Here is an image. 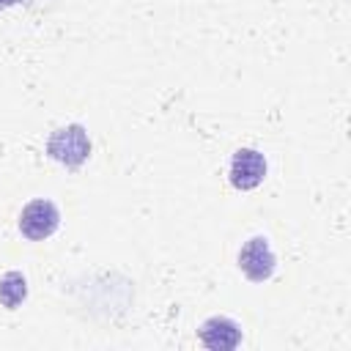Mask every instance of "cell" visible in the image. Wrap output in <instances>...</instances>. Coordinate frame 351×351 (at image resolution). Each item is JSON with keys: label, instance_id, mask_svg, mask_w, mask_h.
<instances>
[{"label": "cell", "instance_id": "obj_1", "mask_svg": "<svg viewBox=\"0 0 351 351\" xmlns=\"http://www.w3.org/2000/svg\"><path fill=\"white\" fill-rule=\"evenodd\" d=\"M47 154L66 167H80L90 156V140H88L85 126L69 123V126L55 129L47 140Z\"/></svg>", "mask_w": 351, "mask_h": 351}, {"label": "cell", "instance_id": "obj_2", "mask_svg": "<svg viewBox=\"0 0 351 351\" xmlns=\"http://www.w3.org/2000/svg\"><path fill=\"white\" fill-rule=\"evenodd\" d=\"M60 225V211L52 200L38 197L30 200L22 211H19V233L30 241H44L49 239Z\"/></svg>", "mask_w": 351, "mask_h": 351}, {"label": "cell", "instance_id": "obj_3", "mask_svg": "<svg viewBox=\"0 0 351 351\" xmlns=\"http://www.w3.org/2000/svg\"><path fill=\"white\" fill-rule=\"evenodd\" d=\"M239 269L252 282H266L274 274L277 258H274V252H271V247H269V241L263 236H252L241 247V252H239Z\"/></svg>", "mask_w": 351, "mask_h": 351}, {"label": "cell", "instance_id": "obj_4", "mask_svg": "<svg viewBox=\"0 0 351 351\" xmlns=\"http://www.w3.org/2000/svg\"><path fill=\"white\" fill-rule=\"evenodd\" d=\"M266 178V159L255 148H239L230 159V184L241 192L255 189Z\"/></svg>", "mask_w": 351, "mask_h": 351}, {"label": "cell", "instance_id": "obj_5", "mask_svg": "<svg viewBox=\"0 0 351 351\" xmlns=\"http://www.w3.org/2000/svg\"><path fill=\"white\" fill-rule=\"evenodd\" d=\"M200 343L211 351H230L241 343V326L228 315H211L200 326Z\"/></svg>", "mask_w": 351, "mask_h": 351}, {"label": "cell", "instance_id": "obj_6", "mask_svg": "<svg viewBox=\"0 0 351 351\" xmlns=\"http://www.w3.org/2000/svg\"><path fill=\"white\" fill-rule=\"evenodd\" d=\"M27 299V280L22 271H5L0 277V304L16 310Z\"/></svg>", "mask_w": 351, "mask_h": 351}, {"label": "cell", "instance_id": "obj_7", "mask_svg": "<svg viewBox=\"0 0 351 351\" xmlns=\"http://www.w3.org/2000/svg\"><path fill=\"white\" fill-rule=\"evenodd\" d=\"M14 3H19V0H0V8H11Z\"/></svg>", "mask_w": 351, "mask_h": 351}]
</instances>
